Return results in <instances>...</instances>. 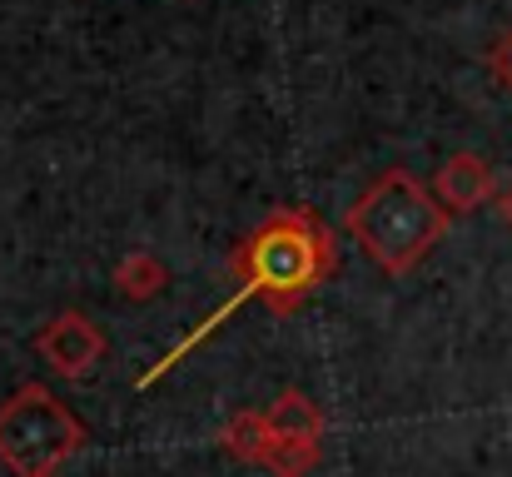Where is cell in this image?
<instances>
[{
    "mask_svg": "<svg viewBox=\"0 0 512 477\" xmlns=\"http://www.w3.org/2000/svg\"><path fill=\"white\" fill-rule=\"evenodd\" d=\"M229 269H234V294L214 309V314L204 318L179 348H170L150 373H145V383H155L165 368H174L184 353H194L224 318L234 314V309H244L249 299H259L269 314H294V309H304L329 279H334V269H339V249H334V234H329V224L314 214V209H304V204H284V209H274V214H264L239 244H234V259H229Z\"/></svg>",
    "mask_w": 512,
    "mask_h": 477,
    "instance_id": "obj_1",
    "label": "cell"
},
{
    "mask_svg": "<svg viewBox=\"0 0 512 477\" xmlns=\"http://www.w3.org/2000/svg\"><path fill=\"white\" fill-rule=\"evenodd\" d=\"M348 234L388 279H408L448 234L453 214L438 204L433 184L413 179L408 169H383L358 204L348 209Z\"/></svg>",
    "mask_w": 512,
    "mask_h": 477,
    "instance_id": "obj_2",
    "label": "cell"
},
{
    "mask_svg": "<svg viewBox=\"0 0 512 477\" xmlns=\"http://www.w3.org/2000/svg\"><path fill=\"white\" fill-rule=\"evenodd\" d=\"M85 448V423L45 383H20L0 403V463L15 477H55Z\"/></svg>",
    "mask_w": 512,
    "mask_h": 477,
    "instance_id": "obj_3",
    "label": "cell"
},
{
    "mask_svg": "<svg viewBox=\"0 0 512 477\" xmlns=\"http://www.w3.org/2000/svg\"><path fill=\"white\" fill-rule=\"evenodd\" d=\"M105 333L95 318H85L80 309H65V314L45 318V328L35 333V353L60 373V378H90L100 363H105Z\"/></svg>",
    "mask_w": 512,
    "mask_h": 477,
    "instance_id": "obj_4",
    "label": "cell"
},
{
    "mask_svg": "<svg viewBox=\"0 0 512 477\" xmlns=\"http://www.w3.org/2000/svg\"><path fill=\"white\" fill-rule=\"evenodd\" d=\"M433 194H438V204H443L453 219L478 214V209L498 194L493 164L483 155H473V150H458V155H448L433 169Z\"/></svg>",
    "mask_w": 512,
    "mask_h": 477,
    "instance_id": "obj_5",
    "label": "cell"
},
{
    "mask_svg": "<svg viewBox=\"0 0 512 477\" xmlns=\"http://www.w3.org/2000/svg\"><path fill=\"white\" fill-rule=\"evenodd\" d=\"M274 438H279V433L269 428V413H254V408L234 413V418L219 428V448H224L234 463H249V468H264Z\"/></svg>",
    "mask_w": 512,
    "mask_h": 477,
    "instance_id": "obj_6",
    "label": "cell"
},
{
    "mask_svg": "<svg viewBox=\"0 0 512 477\" xmlns=\"http://www.w3.org/2000/svg\"><path fill=\"white\" fill-rule=\"evenodd\" d=\"M264 413H269V428H274L279 438H294V443H319V438H324V413H319V403H314L304 388L279 393Z\"/></svg>",
    "mask_w": 512,
    "mask_h": 477,
    "instance_id": "obj_7",
    "label": "cell"
},
{
    "mask_svg": "<svg viewBox=\"0 0 512 477\" xmlns=\"http://www.w3.org/2000/svg\"><path fill=\"white\" fill-rule=\"evenodd\" d=\"M165 284H170L165 259H155V254H145V249L130 254V259H120V269H115V294L130 299V304H150V299H160Z\"/></svg>",
    "mask_w": 512,
    "mask_h": 477,
    "instance_id": "obj_8",
    "label": "cell"
},
{
    "mask_svg": "<svg viewBox=\"0 0 512 477\" xmlns=\"http://www.w3.org/2000/svg\"><path fill=\"white\" fill-rule=\"evenodd\" d=\"M319 468V443H294V438H274L264 473L269 477H309Z\"/></svg>",
    "mask_w": 512,
    "mask_h": 477,
    "instance_id": "obj_9",
    "label": "cell"
},
{
    "mask_svg": "<svg viewBox=\"0 0 512 477\" xmlns=\"http://www.w3.org/2000/svg\"><path fill=\"white\" fill-rule=\"evenodd\" d=\"M488 65H493V75L508 85V95H512V30L493 40V50H488Z\"/></svg>",
    "mask_w": 512,
    "mask_h": 477,
    "instance_id": "obj_10",
    "label": "cell"
},
{
    "mask_svg": "<svg viewBox=\"0 0 512 477\" xmlns=\"http://www.w3.org/2000/svg\"><path fill=\"white\" fill-rule=\"evenodd\" d=\"M493 209H498V219H503V224L512 229V179L503 184V189H498V194H493Z\"/></svg>",
    "mask_w": 512,
    "mask_h": 477,
    "instance_id": "obj_11",
    "label": "cell"
}]
</instances>
